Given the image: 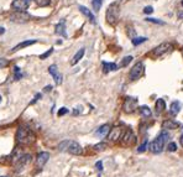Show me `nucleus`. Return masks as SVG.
<instances>
[{"mask_svg": "<svg viewBox=\"0 0 183 177\" xmlns=\"http://www.w3.org/2000/svg\"><path fill=\"white\" fill-rule=\"evenodd\" d=\"M167 150H168L170 152L176 151V150H177V145H176V142H170V144L167 145Z\"/></svg>", "mask_w": 183, "mask_h": 177, "instance_id": "32", "label": "nucleus"}, {"mask_svg": "<svg viewBox=\"0 0 183 177\" xmlns=\"http://www.w3.org/2000/svg\"><path fill=\"white\" fill-rule=\"evenodd\" d=\"M79 10H81V12H82L83 15H86V16L89 19V21H91L92 24H95V17H94V15L92 14V11L89 9H87V7L83 6V5H79Z\"/></svg>", "mask_w": 183, "mask_h": 177, "instance_id": "18", "label": "nucleus"}, {"mask_svg": "<svg viewBox=\"0 0 183 177\" xmlns=\"http://www.w3.org/2000/svg\"><path fill=\"white\" fill-rule=\"evenodd\" d=\"M95 166H96V169H98L99 171H101V170H103V164H101V161H98V162L95 164Z\"/></svg>", "mask_w": 183, "mask_h": 177, "instance_id": "40", "label": "nucleus"}, {"mask_svg": "<svg viewBox=\"0 0 183 177\" xmlns=\"http://www.w3.org/2000/svg\"><path fill=\"white\" fill-rule=\"evenodd\" d=\"M36 42H37V40H26V41H22L21 44L16 45V46L12 49V52H16V51L22 50V49H25V47H29V46H31V45H35Z\"/></svg>", "mask_w": 183, "mask_h": 177, "instance_id": "16", "label": "nucleus"}, {"mask_svg": "<svg viewBox=\"0 0 183 177\" xmlns=\"http://www.w3.org/2000/svg\"><path fill=\"white\" fill-rule=\"evenodd\" d=\"M40 98H41V94H40V93H37V94L35 95V98H34V100L31 102V104H34V103H36V102H37V100H39Z\"/></svg>", "mask_w": 183, "mask_h": 177, "instance_id": "39", "label": "nucleus"}, {"mask_svg": "<svg viewBox=\"0 0 183 177\" xmlns=\"http://www.w3.org/2000/svg\"><path fill=\"white\" fill-rule=\"evenodd\" d=\"M178 16H180V17H183V12H180V14H178Z\"/></svg>", "mask_w": 183, "mask_h": 177, "instance_id": "44", "label": "nucleus"}, {"mask_svg": "<svg viewBox=\"0 0 183 177\" xmlns=\"http://www.w3.org/2000/svg\"><path fill=\"white\" fill-rule=\"evenodd\" d=\"M133 61V56H126V57H124V58L121 59V63H120V67H126L130 62Z\"/></svg>", "mask_w": 183, "mask_h": 177, "instance_id": "28", "label": "nucleus"}, {"mask_svg": "<svg viewBox=\"0 0 183 177\" xmlns=\"http://www.w3.org/2000/svg\"><path fill=\"white\" fill-rule=\"evenodd\" d=\"M103 69H104L105 73H108L109 71H116L118 64H115L113 62H103Z\"/></svg>", "mask_w": 183, "mask_h": 177, "instance_id": "22", "label": "nucleus"}, {"mask_svg": "<svg viewBox=\"0 0 183 177\" xmlns=\"http://www.w3.org/2000/svg\"><path fill=\"white\" fill-rule=\"evenodd\" d=\"M52 52H53V49H49L48 51H46L45 54L40 55V59H46L48 56H51V55H52Z\"/></svg>", "mask_w": 183, "mask_h": 177, "instance_id": "33", "label": "nucleus"}, {"mask_svg": "<svg viewBox=\"0 0 183 177\" xmlns=\"http://www.w3.org/2000/svg\"><path fill=\"white\" fill-rule=\"evenodd\" d=\"M152 11H153V7H152V6H146V7L143 9V12H145V14H151Z\"/></svg>", "mask_w": 183, "mask_h": 177, "instance_id": "38", "label": "nucleus"}, {"mask_svg": "<svg viewBox=\"0 0 183 177\" xmlns=\"http://www.w3.org/2000/svg\"><path fill=\"white\" fill-rule=\"evenodd\" d=\"M165 108H166V103H165V100L163 99H157L156 100V105H155V109H156V113L157 114H161L163 110H165Z\"/></svg>", "mask_w": 183, "mask_h": 177, "instance_id": "21", "label": "nucleus"}, {"mask_svg": "<svg viewBox=\"0 0 183 177\" xmlns=\"http://www.w3.org/2000/svg\"><path fill=\"white\" fill-rule=\"evenodd\" d=\"M57 35L59 36H63V37H67V32H66V22L64 21H61L59 24L56 25V31H54Z\"/></svg>", "mask_w": 183, "mask_h": 177, "instance_id": "17", "label": "nucleus"}, {"mask_svg": "<svg viewBox=\"0 0 183 177\" xmlns=\"http://www.w3.org/2000/svg\"><path fill=\"white\" fill-rule=\"evenodd\" d=\"M93 149H94L95 151H104L105 149H108V144H106V142H104V141H101V142L95 144V145L93 146Z\"/></svg>", "mask_w": 183, "mask_h": 177, "instance_id": "25", "label": "nucleus"}, {"mask_svg": "<svg viewBox=\"0 0 183 177\" xmlns=\"http://www.w3.org/2000/svg\"><path fill=\"white\" fill-rule=\"evenodd\" d=\"M67 152H69L71 155L78 156V155H82V154H83V149H82V146H81L78 142H76V141H71Z\"/></svg>", "mask_w": 183, "mask_h": 177, "instance_id": "10", "label": "nucleus"}, {"mask_svg": "<svg viewBox=\"0 0 183 177\" xmlns=\"http://www.w3.org/2000/svg\"><path fill=\"white\" fill-rule=\"evenodd\" d=\"M180 142H181V145L183 146V134L181 135V137H180Z\"/></svg>", "mask_w": 183, "mask_h": 177, "instance_id": "43", "label": "nucleus"}, {"mask_svg": "<svg viewBox=\"0 0 183 177\" xmlns=\"http://www.w3.org/2000/svg\"><path fill=\"white\" fill-rule=\"evenodd\" d=\"M119 15H120V6L118 2H111L106 10V21L110 24V25H114L118 19H119Z\"/></svg>", "mask_w": 183, "mask_h": 177, "instance_id": "3", "label": "nucleus"}, {"mask_svg": "<svg viewBox=\"0 0 183 177\" xmlns=\"http://www.w3.org/2000/svg\"><path fill=\"white\" fill-rule=\"evenodd\" d=\"M29 4H30V0H14L11 6L16 11H25L29 7Z\"/></svg>", "mask_w": 183, "mask_h": 177, "instance_id": "11", "label": "nucleus"}, {"mask_svg": "<svg viewBox=\"0 0 183 177\" xmlns=\"http://www.w3.org/2000/svg\"><path fill=\"white\" fill-rule=\"evenodd\" d=\"M123 134H124V129H123L121 126H115V128L110 129V131H109V134H108L106 137H108L109 141L116 142V141H119V140L121 139Z\"/></svg>", "mask_w": 183, "mask_h": 177, "instance_id": "6", "label": "nucleus"}, {"mask_svg": "<svg viewBox=\"0 0 183 177\" xmlns=\"http://www.w3.org/2000/svg\"><path fill=\"white\" fill-rule=\"evenodd\" d=\"M48 72H49V74L53 77L56 84H61V83H62V76L58 73V69H57V66H56V64L49 66V67H48Z\"/></svg>", "mask_w": 183, "mask_h": 177, "instance_id": "13", "label": "nucleus"}, {"mask_svg": "<svg viewBox=\"0 0 183 177\" xmlns=\"http://www.w3.org/2000/svg\"><path fill=\"white\" fill-rule=\"evenodd\" d=\"M84 54H86V49H81L74 56H73V58H72V61H71V64L72 66H74V64H77L81 59L83 58V56H84Z\"/></svg>", "mask_w": 183, "mask_h": 177, "instance_id": "19", "label": "nucleus"}, {"mask_svg": "<svg viewBox=\"0 0 183 177\" xmlns=\"http://www.w3.org/2000/svg\"><path fill=\"white\" fill-rule=\"evenodd\" d=\"M10 19L14 22H26V21H29L30 15L26 11H16L10 15Z\"/></svg>", "mask_w": 183, "mask_h": 177, "instance_id": "9", "label": "nucleus"}, {"mask_svg": "<svg viewBox=\"0 0 183 177\" xmlns=\"http://www.w3.org/2000/svg\"><path fill=\"white\" fill-rule=\"evenodd\" d=\"M16 140L21 145H29L36 140V135L34 134V131L31 129H29L26 126H20L16 131Z\"/></svg>", "mask_w": 183, "mask_h": 177, "instance_id": "1", "label": "nucleus"}, {"mask_svg": "<svg viewBox=\"0 0 183 177\" xmlns=\"http://www.w3.org/2000/svg\"><path fill=\"white\" fill-rule=\"evenodd\" d=\"M51 89H52V87H51V86H47V87H46V88H45V91H46V92H49Z\"/></svg>", "mask_w": 183, "mask_h": 177, "instance_id": "41", "label": "nucleus"}, {"mask_svg": "<svg viewBox=\"0 0 183 177\" xmlns=\"http://www.w3.org/2000/svg\"><path fill=\"white\" fill-rule=\"evenodd\" d=\"M120 141H121L123 146H131V145H134L136 142V136H135V134H134V131L131 129H128L126 131H124Z\"/></svg>", "mask_w": 183, "mask_h": 177, "instance_id": "5", "label": "nucleus"}, {"mask_svg": "<svg viewBox=\"0 0 183 177\" xmlns=\"http://www.w3.org/2000/svg\"><path fill=\"white\" fill-rule=\"evenodd\" d=\"M181 107H182L181 102H178V100H175V102L171 104V114H173V115H177V114L180 113V110H181Z\"/></svg>", "mask_w": 183, "mask_h": 177, "instance_id": "23", "label": "nucleus"}, {"mask_svg": "<svg viewBox=\"0 0 183 177\" xmlns=\"http://www.w3.org/2000/svg\"><path fill=\"white\" fill-rule=\"evenodd\" d=\"M14 71H15V79H16V81H17V79H20V78L22 77V74H21V69H20L17 66H15Z\"/></svg>", "mask_w": 183, "mask_h": 177, "instance_id": "31", "label": "nucleus"}, {"mask_svg": "<svg viewBox=\"0 0 183 177\" xmlns=\"http://www.w3.org/2000/svg\"><path fill=\"white\" fill-rule=\"evenodd\" d=\"M0 100H1V95H0Z\"/></svg>", "mask_w": 183, "mask_h": 177, "instance_id": "45", "label": "nucleus"}, {"mask_svg": "<svg viewBox=\"0 0 183 177\" xmlns=\"http://www.w3.org/2000/svg\"><path fill=\"white\" fill-rule=\"evenodd\" d=\"M137 107V99L136 98H126L124 100V104H123V110L128 114L133 113Z\"/></svg>", "mask_w": 183, "mask_h": 177, "instance_id": "7", "label": "nucleus"}, {"mask_svg": "<svg viewBox=\"0 0 183 177\" xmlns=\"http://www.w3.org/2000/svg\"><path fill=\"white\" fill-rule=\"evenodd\" d=\"M170 139V134L168 133H161L151 144H150V150H151V152H153V154H160L162 150H163V147H165V145H166V142H167V140Z\"/></svg>", "mask_w": 183, "mask_h": 177, "instance_id": "2", "label": "nucleus"}, {"mask_svg": "<svg viewBox=\"0 0 183 177\" xmlns=\"http://www.w3.org/2000/svg\"><path fill=\"white\" fill-rule=\"evenodd\" d=\"M146 149H147V140H145V141H143V144H142V145L137 149V152H140V154H141V152H145V151H146Z\"/></svg>", "mask_w": 183, "mask_h": 177, "instance_id": "34", "label": "nucleus"}, {"mask_svg": "<svg viewBox=\"0 0 183 177\" xmlns=\"http://www.w3.org/2000/svg\"><path fill=\"white\" fill-rule=\"evenodd\" d=\"M16 160H17L16 169L20 170V169H22L25 165H27V164L31 161V155H22V156H20V157H17Z\"/></svg>", "mask_w": 183, "mask_h": 177, "instance_id": "15", "label": "nucleus"}, {"mask_svg": "<svg viewBox=\"0 0 183 177\" xmlns=\"http://www.w3.org/2000/svg\"><path fill=\"white\" fill-rule=\"evenodd\" d=\"M4 32H5V29L4 27H0V35H2Z\"/></svg>", "mask_w": 183, "mask_h": 177, "instance_id": "42", "label": "nucleus"}, {"mask_svg": "<svg viewBox=\"0 0 183 177\" xmlns=\"http://www.w3.org/2000/svg\"><path fill=\"white\" fill-rule=\"evenodd\" d=\"M9 66V61L6 58H0V69H2V68H5V67H7Z\"/></svg>", "mask_w": 183, "mask_h": 177, "instance_id": "35", "label": "nucleus"}, {"mask_svg": "<svg viewBox=\"0 0 183 177\" xmlns=\"http://www.w3.org/2000/svg\"><path fill=\"white\" fill-rule=\"evenodd\" d=\"M35 2L39 6H48L51 4V0H35Z\"/></svg>", "mask_w": 183, "mask_h": 177, "instance_id": "30", "label": "nucleus"}, {"mask_svg": "<svg viewBox=\"0 0 183 177\" xmlns=\"http://www.w3.org/2000/svg\"><path fill=\"white\" fill-rule=\"evenodd\" d=\"M101 4H103L101 0H92V5H93L94 11H99L100 7H101Z\"/></svg>", "mask_w": 183, "mask_h": 177, "instance_id": "27", "label": "nucleus"}, {"mask_svg": "<svg viewBox=\"0 0 183 177\" xmlns=\"http://www.w3.org/2000/svg\"><path fill=\"white\" fill-rule=\"evenodd\" d=\"M48 159H49V154H48L47 151H42V152H40V154L37 155V159H36L37 167H39V169H42L46 164H47Z\"/></svg>", "mask_w": 183, "mask_h": 177, "instance_id": "12", "label": "nucleus"}, {"mask_svg": "<svg viewBox=\"0 0 183 177\" xmlns=\"http://www.w3.org/2000/svg\"><path fill=\"white\" fill-rule=\"evenodd\" d=\"M178 126H180V123L173 119H167L162 123V129H166V130H173V129H177Z\"/></svg>", "mask_w": 183, "mask_h": 177, "instance_id": "14", "label": "nucleus"}, {"mask_svg": "<svg viewBox=\"0 0 183 177\" xmlns=\"http://www.w3.org/2000/svg\"><path fill=\"white\" fill-rule=\"evenodd\" d=\"M69 144H71V140H64V141L59 142V145H58V150H59V151H67Z\"/></svg>", "mask_w": 183, "mask_h": 177, "instance_id": "26", "label": "nucleus"}, {"mask_svg": "<svg viewBox=\"0 0 183 177\" xmlns=\"http://www.w3.org/2000/svg\"><path fill=\"white\" fill-rule=\"evenodd\" d=\"M146 21H148V22H155V24H160V25H162L163 22L162 21H160V20H157V19H146Z\"/></svg>", "mask_w": 183, "mask_h": 177, "instance_id": "37", "label": "nucleus"}, {"mask_svg": "<svg viewBox=\"0 0 183 177\" xmlns=\"http://www.w3.org/2000/svg\"><path fill=\"white\" fill-rule=\"evenodd\" d=\"M1 177H6V176H1Z\"/></svg>", "mask_w": 183, "mask_h": 177, "instance_id": "47", "label": "nucleus"}, {"mask_svg": "<svg viewBox=\"0 0 183 177\" xmlns=\"http://www.w3.org/2000/svg\"><path fill=\"white\" fill-rule=\"evenodd\" d=\"M143 72H145V64L142 62H137V63L134 64V67L130 69L129 77H130L131 81H137V79H140L143 76Z\"/></svg>", "mask_w": 183, "mask_h": 177, "instance_id": "4", "label": "nucleus"}, {"mask_svg": "<svg viewBox=\"0 0 183 177\" xmlns=\"http://www.w3.org/2000/svg\"><path fill=\"white\" fill-rule=\"evenodd\" d=\"M182 6H183V0H182Z\"/></svg>", "mask_w": 183, "mask_h": 177, "instance_id": "46", "label": "nucleus"}, {"mask_svg": "<svg viewBox=\"0 0 183 177\" xmlns=\"http://www.w3.org/2000/svg\"><path fill=\"white\" fill-rule=\"evenodd\" d=\"M68 113V109L67 108H61L59 110H58V117H62V115H64V114H67Z\"/></svg>", "mask_w": 183, "mask_h": 177, "instance_id": "36", "label": "nucleus"}, {"mask_svg": "<svg viewBox=\"0 0 183 177\" xmlns=\"http://www.w3.org/2000/svg\"><path fill=\"white\" fill-rule=\"evenodd\" d=\"M140 114H141L143 118H148V117H151L152 112H151V109H150L148 107L143 105V107H141V108H140Z\"/></svg>", "mask_w": 183, "mask_h": 177, "instance_id": "24", "label": "nucleus"}, {"mask_svg": "<svg viewBox=\"0 0 183 177\" xmlns=\"http://www.w3.org/2000/svg\"><path fill=\"white\" fill-rule=\"evenodd\" d=\"M146 40H147L146 37H134V39H133V45H134V46H137V45L145 42Z\"/></svg>", "mask_w": 183, "mask_h": 177, "instance_id": "29", "label": "nucleus"}, {"mask_svg": "<svg viewBox=\"0 0 183 177\" xmlns=\"http://www.w3.org/2000/svg\"><path fill=\"white\" fill-rule=\"evenodd\" d=\"M171 49H172V45H171L170 42H163V44L158 45L156 49H153V52H152V55H153L155 57H160V56H162V55L167 54V52H168Z\"/></svg>", "mask_w": 183, "mask_h": 177, "instance_id": "8", "label": "nucleus"}, {"mask_svg": "<svg viewBox=\"0 0 183 177\" xmlns=\"http://www.w3.org/2000/svg\"><path fill=\"white\" fill-rule=\"evenodd\" d=\"M109 131H110V125L109 124H104V125H101L96 130V135H99V136H108Z\"/></svg>", "mask_w": 183, "mask_h": 177, "instance_id": "20", "label": "nucleus"}]
</instances>
